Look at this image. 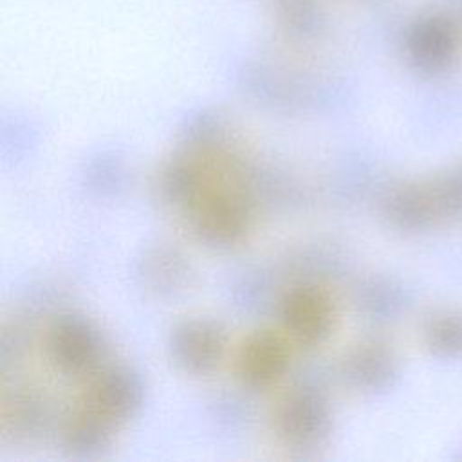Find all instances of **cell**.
I'll return each instance as SVG.
<instances>
[{
	"instance_id": "obj_12",
	"label": "cell",
	"mask_w": 462,
	"mask_h": 462,
	"mask_svg": "<svg viewBox=\"0 0 462 462\" xmlns=\"http://www.w3.org/2000/svg\"><path fill=\"white\" fill-rule=\"evenodd\" d=\"M280 25L296 38H309L323 27V13L316 0H276Z\"/></svg>"
},
{
	"instance_id": "obj_11",
	"label": "cell",
	"mask_w": 462,
	"mask_h": 462,
	"mask_svg": "<svg viewBox=\"0 0 462 462\" xmlns=\"http://www.w3.org/2000/svg\"><path fill=\"white\" fill-rule=\"evenodd\" d=\"M341 374L354 388H377L390 374L388 356L375 345H359L343 357Z\"/></svg>"
},
{
	"instance_id": "obj_10",
	"label": "cell",
	"mask_w": 462,
	"mask_h": 462,
	"mask_svg": "<svg viewBox=\"0 0 462 462\" xmlns=\"http://www.w3.org/2000/svg\"><path fill=\"white\" fill-rule=\"evenodd\" d=\"M116 430V426L78 404L63 422L61 442L70 453L88 457L105 449L112 442Z\"/></svg>"
},
{
	"instance_id": "obj_4",
	"label": "cell",
	"mask_w": 462,
	"mask_h": 462,
	"mask_svg": "<svg viewBox=\"0 0 462 462\" xmlns=\"http://www.w3.org/2000/svg\"><path fill=\"white\" fill-rule=\"evenodd\" d=\"M328 399L312 388H298L280 399L273 415L276 437L289 448L309 449L323 444L332 431Z\"/></svg>"
},
{
	"instance_id": "obj_2",
	"label": "cell",
	"mask_w": 462,
	"mask_h": 462,
	"mask_svg": "<svg viewBox=\"0 0 462 462\" xmlns=\"http://www.w3.org/2000/svg\"><path fill=\"white\" fill-rule=\"evenodd\" d=\"M42 345L49 365L70 377L92 375L105 354V339L99 327L78 312L56 316L47 325Z\"/></svg>"
},
{
	"instance_id": "obj_9",
	"label": "cell",
	"mask_w": 462,
	"mask_h": 462,
	"mask_svg": "<svg viewBox=\"0 0 462 462\" xmlns=\"http://www.w3.org/2000/svg\"><path fill=\"white\" fill-rule=\"evenodd\" d=\"M51 420L49 399L40 388L18 384L2 397L0 424L5 435L31 439L45 431Z\"/></svg>"
},
{
	"instance_id": "obj_3",
	"label": "cell",
	"mask_w": 462,
	"mask_h": 462,
	"mask_svg": "<svg viewBox=\"0 0 462 462\" xmlns=\"http://www.w3.org/2000/svg\"><path fill=\"white\" fill-rule=\"evenodd\" d=\"M283 332L300 346H319L336 330L337 303L332 292L314 282L292 285L282 298Z\"/></svg>"
},
{
	"instance_id": "obj_7",
	"label": "cell",
	"mask_w": 462,
	"mask_h": 462,
	"mask_svg": "<svg viewBox=\"0 0 462 462\" xmlns=\"http://www.w3.org/2000/svg\"><path fill=\"white\" fill-rule=\"evenodd\" d=\"M291 365V339L273 328H258L247 334L235 352V374L253 390L276 384Z\"/></svg>"
},
{
	"instance_id": "obj_5",
	"label": "cell",
	"mask_w": 462,
	"mask_h": 462,
	"mask_svg": "<svg viewBox=\"0 0 462 462\" xmlns=\"http://www.w3.org/2000/svg\"><path fill=\"white\" fill-rule=\"evenodd\" d=\"M143 399L144 383L141 375L126 365H116L97 368L88 375L78 404L119 428L137 413Z\"/></svg>"
},
{
	"instance_id": "obj_1",
	"label": "cell",
	"mask_w": 462,
	"mask_h": 462,
	"mask_svg": "<svg viewBox=\"0 0 462 462\" xmlns=\"http://www.w3.org/2000/svg\"><path fill=\"white\" fill-rule=\"evenodd\" d=\"M193 235L213 249H233L247 240L254 224L253 204L238 188L222 182L188 211Z\"/></svg>"
},
{
	"instance_id": "obj_6",
	"label": "cell",
	"mask_w": 462,
	"mask_h": 462,
	"mask_svg": "<svg viewBox=\"0 0 462 462\" xmlns=\"http://www.w3.org/2000/svg\"><path fill=\"white\" fill-rule=\"evenodd\" d=\"M168 352L182 372L206 375L224 361L227 354V332L217 319L188 318L171 328Z\"/></svg>"
},
{
	"instance_id": "obj_8",
	"label": "cell",
	"mask_w": 462,
	"mask_h": 462,
	"mask_svg": "<svg viewBox=\"0 0 462 462\" xmlns=\"http://www.w3.org/2000/svg\"><path fill=\"white\" fill-rule=\"evenodd\" d=\"M191 274L188 258L177 247L166 244L144 249L135 263L141 287L155 298L177 296L189 285Z\"/></svg>"
}]
</instances>
